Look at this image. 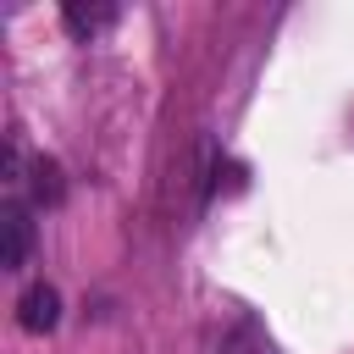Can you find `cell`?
Returning <instances> with one entry per match:
<instances>
[{"label":"cell","mask_w":354,"mask_h":354,"mask_svg":"<svg viewBox=\"0 0 354 354\" xmlns=\"http://www.w3.org/2000/svg\"><path fill=\"white\" fill-rule=\"evenodd\" d=\"M33 199L39 205H61V166L55 160H33Z\"/></svg>","instance_id":"obj_4"},{"label":"cell","mask_w":354,"mask_h":354,"mask_svg":"<svg viewBox=\"0 0 354 354\" xmlns=\"http://www.w3.org/2000/svg\"><path fill=\"white\" fill-rule=\"evenodd\" d=\"M55 321H61V293H55L50 282H33V288L17 299V326L33 332V337H44V332H55Z\"/></svg>","instance_id":"obj_1"},{"label":"cell","mask_w":354,"mask_h":354,"mask_svg":"<svg viewBox=\"0 0 354 354\" xmlns=\"http://www.w3.org/2000/svg\"><path fill=\"white\" fill-rule=\"evenodd\" d=\"M61 22H66V33H72L77 44H88V39H100V33L116 22V6H111V0H66V6H61Z\"/></svg>","instance_id":"obj_2"},{"label":"cell","mask_w":354,"mask_h":354,"mask_svg":"<svg viewBox=\"0 0 354 354\" xmlns=\"http://www.w3.org/2000/svg\"><path fill=\"white\" fill-rule=\"evenodd\" d=\"M0 232H6L0 266H6V271H22V266L33 260V216H28L22 205H6V216H0Z\"/></svg>","instance_id":"obj_3"}]
</instances>
